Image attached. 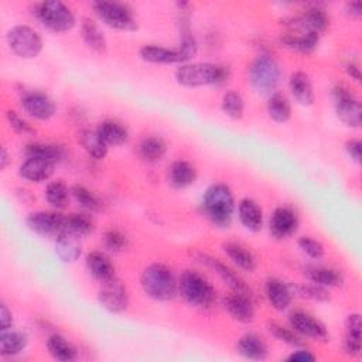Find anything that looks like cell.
Here are the masks:
<instances>
[{
	"label": "cell",
	"instance_id": "31",
	"mask_svg": "<svg viewBox=\"0 0 362 362\" xmlns=\"http://www.w3.org/2000/svg\"><path fill=\"white\" fill-rule=\"evenodd\" d=\"M81 37L83 42L96 52L106 51V38L99 28V25L90 18H82L81 23Z\"/></svg>",
	"mask_w": 362,
	"mask_h": 362
},
{
	"label": "cell",
	"instance_id": "40",
	"mask_svg": "<svg viewBox=\"0 0 362 362\" xmlns=\"http://www.w3.org/2000/svg\"><path fill=\"white\" fill-rule=\"evenodd\" d=\"M71 191L62 181H52L45 188V199L54 208H64L69 199Z\"/></svg>",
	"mask_w": 362,
	"mask_h": 362
},
{
	"label": "cell",
	"instance_id": "22",
	"mask_svg": "<svg viewBox=\"0 0 362 362\" xmlns=\"http://www.w3.org/2000/svg\"><path fill=\"white\" fill-rule=\"evenodd\" d=\"M236 349L243 358L252 361H263L267 356V345L264 339L252 332L245 334L238 339Z\"/></svg>",
	"mask_w": 362,
	"mask_h": 362
},
{
	"label": "cell",
	"instance_id": "50",
	"mask_svg": "<svg viewBox=\"0 0 362 362\" xmlns=\"http://www.w3.org/2000/svg\"><path fill=\"white\" fill-rule=\"evenodd\" d=\"M287 359L294 361V362H308V361H314L315 356L307 349H298V351L293 352Z\"/></svg>",
	"mask_w": 362,
	"mask_h": 362
},
{
	"label": "cell",
	"instance_id": "25",
	"mask_svg": "<svg viewBox=\"0 0 362 362\" xmlns=\"http://www.w3.org/2000/svg\"><path fill=\"white\" fill-rule=\"evenodd\" d=\"M304 276L314 284L321 287H339L344 283V277L341 272L332 267L324 266H307L304 267Z\"/></svg>",
	"mask_w": 362,
	"mask_h": 362
},
{
	"label": "cell",
	"instance_id": "4",
	"mask_svg": "<svg viewBox=\"0 0 362 362\" xmlns=\"http://www.w3.org/2000/svg\"><path fill=\"white\" fill-rule=\"evenodd\" d=\"M178 293L192 307L209 308L216 298L212 284L195 270H184L178 279Z\"/></svg>",
	"mask_w": 362,
	"mask_h": 362
},
{
	"label": "cell",
	"instance_id": "14",
	"mask_svg": "<svg viewBox=\"0 0 362 362\" xmlns=\"http://www.w3.org/2000/svg\"><path fill=\"white\" fill-rule=\"evenodd\" d=\"M64 222L65 216L58 212H48V211H38L33 212L27 216L25 223L27 226L42 236H58L64 232Z\"/></svg>",
	"mask_w": 362,
	"mask_h": 362
},
{
	"label": "cell",
	"instance_id": "53",
	"mask_svg": "<svg viewBox=\"0 0 362 362\" xmlns=\"http://www.w3.org/2000/svg\"><path fill=\"white\" fill-rule=\"evenodd\" d=\"M8 161H10L8 153H7L6 147H1V150H0V168L4 170L7 167V164H8Z\"/></svg>",
	"mask_w": 362,
	"mask_h": 362
},
{
	"label": "cell",
	"instance_id": "42",
	"mask_svg": "<svg viewBox=\"0 0 362 362\" xmlns=\"http://www.w3.org/2000/svg\"><path fill=\"white\" fill-rule=\"evenodd\" d=\"M71 195L72 198L85 209L88 211H98L100 208V201L98 199V197L90 192L88 188H85L83 185H74L71 187Z\"/></svg>",
	"mask_w": 362,
	"mask_h": 362
},
{
	"label": "cell",
	"instance_id": "52",
	"mask_svg": "<svg viewBox=\"0 0 362 362\" xmlns=\"http://www.w3.org/2000/svg\"><path fill=\"white\" fill-rule=\"evenodd\" d=\"M346 72H348V75H349L352 79H355L356 82L361 81V69H359V65H358V64H355V62L346 64Z\"/></svg>",
	"mask_w": 362,
	"mask_h": 362
},
{
	"label": "cell",
	"instance_id": "28",
	"mask_svg": "<svg viewBox=\"0 0 362 362\" xmlns=\"http://www.w3.org/2000/svg\"><path fill=\"white\" fill-rule=\"evenodd\" d=\"M318 40L320 35L317 34H311V33H287L284 34L280 41L284 47L293 49V51H298L303 54H310L313 52L317 45H318Z\"/></svg>",
	"mask_w": 362,
	"mask_h": 362
},
{
	"label": "cell",
	"instance_id": "48",
	"mask_svg": "<svg viewBox=\"0 0 362 362\" xmlns=\"http://www.w3.org/2000/svg\"><path fill=\"white\" fill-rule=\"evenodd\" d=\"M345 150L348 153V156L355 161V163H361V157H362V143L358 139H351L345 143Z\"/></svg>",
	"mask_w": 362,
	"mask_h": 362
},
{
	"label": "cell",
	"instance_id": "34",
	"mask_svg": "<svg viewBox=\"0 0 362 362\" xmlns=\"http://www.w3.org/2000/svg\"><path fill=\"white\" fill-rule=\"evenodd\" d=\"M137 151L144 161L157 163L164 157L167 144L160 136H147L140 141Z\"/></svg>",
	"mask_w": 362,
	"mask_h": 362
},
{
	"label": "cell",
	"instance_id": "2",
	"mask_svg": "<svg viewBox=\"0 0 362 362\" xmlns=\"http://www.w3.org/2000/svg\"><path fill=\"white\" fill-rule=\"evenodd\" d=\"M228 68L211 62L181 64L175 71V81L185 88L218 85L226 81Z\"/></svg>",
	"mask_w": 362,
	"mask_h": 362
},
{
	"label": "cell",
	"instance_id": "6",
	"mask_svg": "<svg viewBox=\"0 0 362 362\" xmlns=\"http://www.w3.org/2000/svg\"><path fill=\"white\" fill-rule=\"evenodd\" d=\"M249 82L252 86L262 93H269L279 85L281 71L277 61L269 54L257 55L247 69Z\"/></svg>",
	"mask_w": 362,
	"mask_h": 362
},
{
	"label": "cell",
	"instance_id": "10",
	"mask_svg": "<svg viewBox=\"0 0 362 362\" xmlns=\"http://www.w3.org/2000/svg\"><path fill=\"white\" fill-rule=\"evenodd\" d=\"M98 300L105 310L113 314H119L123 313L129 305V293L123 283L115 277L102 283V287L98 293Z\"/></svg>",
	"mask_w": 362,
	"mask_h": 362
},
{
	"label": "cell",
	"instance_id": "21",
	"mask_svg": "<svg viewBox=\"0 0 362 362\" xmlns=\"http://www.w3.org/2000/svg\"><path fill=\"white\" fill-rule=\"evenodd\" d=\"M86 269L90 273L93 279H96L100 283L109 281L115 279V267L109 257L102 252H90L86 256Z\"/></svg>",
	"mask_w": 362,
	"mask_h": 362
},
{
	"label": "cell",
	"instance_id": "7",
	"mask_svg": "<svg viewBox=\"0 0 362 362\" xmlns=\"http://www.w3.org/2000/svg\"><path fill=\"white\" fill-rule=\"evenodd\" d=\"M92 8L98 18L116 30H134L137 27L133 10L120 1H93Z\"/></svg>",
	"mask_w": 362,
	"mask_h": 362
},
{
	"label": "cell",
	"instance_id": "45",
	"mask_svg": "<svg viewBox=\"0 0 362 362\" xmlns=\"http://www.w3.org/2000/svg\"><path fill=\"white\" fill-rule=\"evenodd\" d=\"M298 247L305 253L308 255L310 257L313 259H321L324 256V246L321 242L310 238V236H301L298 240Z\"/></svg>",
	"mask_w": 362,
	"mask_h": 362
},
{
	"label": "cell",
	"instance_id": "37",
	"mask_svg": "<svg viewBox=\"0 0 362 362\" xmlns=\"http://www.w3.org/2000/svg\"><path fill=\"white\" fill-rule=\"evenodd\" d=\"M24 153L27 157L42 158L54 164L59 163L65 156V151L62 147L57 144H48V143H30L25 146Z\"/></svg>",
	"mask_w": 362,
	"mask_h": 362
},
{
	"label": "cell",
	"instance_id": "8",
	"mask_svg": "<svg viewBox=\"0 0 362 362\" xmlns=\"http://www.w3.org/2000/svg\"><path fill=\"white\" fill-rule=\"evenodd\" d=\"M8 48L17 57L31 59L42 51V40L35 30L28 25H14L6 35Z\"/></svg>",
	"mask_w": 362,
	"mask_h": 362
},
{
	"label": "cell",
	"instance_id": "27",
	"mask_svg": "<svg viewBox=\"0 0 362 362\" xmlns=\"http://www.w3.org/2000/svg\"><path fill=\"white\" fill-rule=\"evenodd\" d=\"M55 253L64 263H74L81 257L82 246L79 238L62 232L55 239Z\"/></svg>",
	"mask_w": 362,
	"mask_h": 362
},
{
	"label": "cell",
	"instance_id": "32",
	"mask_svg": "<svg viewBox=\"0 0 362 362\" xmlns=\"http://www.w3.org/2000/svg\"><path fill=\"white\" fill-rule=\"evenodd\" d=\"M27 335L20 331L6 329L0 334V355L1 356H16L23 352L27 346Z\"/></svg>",
	"mask_w": 362,
	"mask_h": 362
},
{
	"label": "cell",
	"instance_id": "16",
	"mask_svg": "<svg viewBox=\"0 0 362 362\" xmlns=\"http://www.w3.org/2000/svg\"><path fill=\"white\" fill-rule=\"evenodd\" d=\"M269 229L277 239H286L294 235L298 229V216L294 209L288 206H279L272 214Z\"/></svg>",
	"mask_w": 362,
	"mask_h": 362
},
{
	"label": "cell",
	"instance_id": "33",
	"mask_svg": "<svg viewBox=\"0 0 362 362\" xmlns=\"http://www.w3.org/2000/svg\"><path fill=\"white\" fill-rule=\"evenodd\" d=\"M78 140L81 146L85 148V151L95 160H102L107 154V146L100 139L96 130L83 129L78 133Z\"/></svg>",
	"mask_w": 362,
	"mask_h": 362
},
{
	"label": "cell",
	"instance_id": "15",
	"mask_svg": "<svg viewBox=\"0 0 362 362\" xmlns=\"http://www.w3.org/2000/svg\"><path fill=\"white\" fill-rule=\"evenodd\" d=\"M21 106L25 113L38 120H48L55 115L57 110L54 100L48 95L38 90L25 92L21 98Z\"/></svg>",
	"mask_w": 362,
	"mask_h": 362
},
{
	"label": "cell",
	"instance_id": "19",
	"mask_svg": "<svg viewBox=\"0 0 362 362\" xmlns=\"http://www.w3.org/2000/svg\"><path fill=\"white\" fill-rule=\"evenodd\" d=\"M55 164L37 157H27L18 167V175L31 182H41L48 180L54 173Z\"/></svg>",
	"mask_w": 362,
	"mask_h": 362
},
{
	"label": "cell",
	"instance_id": "5",
	"mask_svg": "<svg viewBox=\"0 0 362 362\" xmlns=\"http://www.w3.org/2000/svg\"><path fill=\"white\" fill-rule=\"evenodd\" d=\"M35 18L54 33L69 31L75 25V16L71 8L59 0H47L34 6Z\"/></svg>",
	"mask_w": 362,
	"mask_h": 362
},
{
	"label": "cell",
	"instance_id": "49",
	"mask_svg": "<svg viewBox=\"0 0 362 362\" xmlns=\"http://www.w3.org/2000/svg\"><path fill=\"white\" fill-rule=\"evenodd\" d=\"M13 324V315L10 313V310L7 308V305L4 303L0 304V329L1 331H6V329H10Z\"/></svg>",
	"mask_w": 362,
	"mask_h": 362
},
{
	"label": "cell",
	"instance_id": "44",
	"mask_svg": "<svg viewBox=\"0 0 362 362\" xmlns=\"http://www.w3.org/2000/svg\"><path fill=\"white\" fill-rule=\"evenodd\" d=\"M103 245L112 252H122L129 246V240L120 230L109 229L103 235Z\"/></svg>",
	"mask_w": 362,
	"mask_h": 362
},
{
	"label": "cell",
	"instance_id": "43",
	"mask_svg": "<svg viewBox=\"0 0 362 362\" xmlns=\"http://www.w3.org/2000/svg\"><path fill=\"white\" fill-rule=\"evenodd\" d=\"M267 329L269 332L279 341L290 345V346H296V348H300L304 345V342L301 341V338L298 337L297 332H294L293 329L290 328H286L277 322H269L267 324Z\"/></svg>",
	"mask_w": 362,
	"mask_h": 362
},
{
	"label": "cell",
	"instance_id": "23",
	"mask_svg": "<svg viewBox=\"0 0 362 362\" xmlns=\"http://www.w3.org/2000/svg\"><path fill=\"white\" fill-rule=\"evenodd\" d=\"M238 216L245 229L259 232L263 226V212L260 206L250 198H245L238 205Z\"/></svg>",
	"mask_w": 362,
	"mask_h": 362
},
{
	"label": "cell",
	"instance_id": "24",
	"mask_svg": "<svg viewBox=\"0 0 362 362\" xmlns=\"http://www.w3.org/2000/svg\"><path fill=\"white\" fill-rule=\"evenodd\" d=\"M362 322L361 315L358 313H352L346 315L345 320V341H344V349L351 356H359L361 355V331Z\"/></svg>",
	"mask_w": 362,
	"mask_h": 362
},
{
	"label": "cell",
	"instance_id": "13",
	"mask_svg": "<svg viewBox=\"0 0 362 362\" xmlns=\"http://www.w3.org/2000/svg\"><path fill=\"white\" fill-rule=\"evenodd\" d=\"M195 259L205 264L206 267H209L212 272H215L221 280L232 290V291H236V293H246V294H250V290L249 287L246 286V283L242 280V277L235 273L229 266H226L225 263H222L219 259L214 257V256H209L206 253H202V252H197L194 253Z\"/></svg>",
	"mask_w": 362,
	"mask_h": 362
},
{
	"label": "cell",
	"instance_id": "41",
	"mask_svg": "<svg viewBox=\"0 0 362 362\" xmlns=\"http://www.w3.org/2000/svg\"><path fill=\"white\" fill-rule=\"evenodd\" d=\"M222 110L226 116L232 119H240L245 112V100L240 93L235 90H229L222 98Z\"/></svg>",
	"mask_w": 362,
	"mask_h": 362
},
{
	"label": "cell",
	"instance_id": "26",
	"mask_svg": "<svg viewBox=\"0 0 362 362\" xmlns=\"http://www.w3.org/2000/svg\"><path fill=\"white\" fill-rule=\"evenodd\" d=\"M288 86H290L291 95L300 105H304V106L313 105L314 90H313V85H311V81L307 74H304L301 71L293 72L290 76V81H288Z\"/></svg>",
	"mask_w": 362,
	"mask_h": 362
},
{
	"label": "cell",
	"instance_id": "20",
	"mask_svg": "<svg viewBox=\"0 0 362 362\" xmlns=\"http://www.w3.org/2000/svg\"><path fill=\"white\" fill-rule=\"evenodd\" d=\"M264 293L272 307L277 311L286 310L290 305L293 298L291 288L286 283H283L280 279H276V277H270L266 280Z\"/></svg>",
	"mask_w": 362,
	"mask_h": 362
},
{
	"label": "cell",
	"instance_id": "35",
	"mask_svg": "<svg viewBox=\"0 0 362 362\" xmlns=\"http://www.w3.org/2000/svg\"><path fill=\"white\" fill-rule=\"evenodd\" d=\"M223 252L226 253V256L240 269L246 270V272H253L256 269V259L255 256L242 245L239 243H233V242H228L222 245Z\"/></svg>",
	"mask_w": 362,
	"mask_h": 362
},
{
	"label": "cell",
	"instance_id": "18",
	"mask_svg": "<svg viewBox=\"0 0 362 362\" xmlns=\"http://www.w3.org/2000/svg\"><path fill=\"white\" fill-rule=\"evenodd\" d=\"M139 55L143 61L151 64H182L187 61L178 48L170 49L156 44L143 45L139 49Z\"/></svg>",
	"mask_w": 362,
	"mask_h": 362
},
{
	"label": "cell",
	"instance_id": "9",
	"mask_svg": "<svg viewBox=\"0 0 362 362\" xmlns=\"http://www.w3.org/2000/svg\"><path fill=\"white\" fill-rule=\"evenodd\" d=\"M332 100L338 119L349 127H359L362 119V106L359 99L342 85L332 88Z\"/></svg>",
	"mask_w": 362,
	"mask_h": 362
},
{
	"label": "cell",
	"instance_id": "46",
	"mask_svg": "<svg viewBox=\"0 0 362 362\" xmlns=\"http://www.w3.org/2000/svg\"><path fill=\"white\" fill-rule=\"evenodd\" d=\"M296 290L301 297H305V298H311V300H315V301H328L329 300V294L325 290V287H321V286L314 284V283L300 286Z\"/></svg>",
	"mask_w": 362,
	"mask_h": 362
},
{
	"label": "cell",
	"instance_id": "30",
	"mask_svg": "<svg viewBox=\"0 0 362 362\" xmlns=\"http://www.w3.org/2000/svg\"><path fill=\"white\" fill-rule=\"evenodd\" d=\"M96 132L100 136V139L106 143V146H120L124 144L129 139L127 129L116 120L102 122L98 126Z\"/></svg>",
	"mask_w": 362,
	"mask_h": 362
},
{
	"label": "cell",
	"instance_id": "47",
	"mask_svg": "<svg viewBox=\"0 0 362 362\" xmlns=\"http://www.w3.org/2000/svg\"><path fill=\"white\" fill-rule=\"evenodd\" d=\"M6 119L10 124V127L20 134H34L35 133V129L13 110L6 112Z\"/></svg>",
	"mask_w": 362,
	"mask_h": 362
},
{
	"label": "cell",
	"instance_id": "39",
	"mask_svg": "<svg viewBox=\"0 0 362 362\" xmlns=\"http://www.w3.org/2000/svg\"><path fill=\"white\" fill-rule=\"evenodd\" d=\"M93 230L92 219L85 214H71L65 216L64 232L71 233L74 236H86Z\"/></svg>",
	"mask_w": 362,
	"mask_h": 362
},
{
	"label": "cell",
	"instance_id": "51",
	"mask_svg": "<svg viewBox=\"0 0 362 362\" xmlns=\"http://www.w3.org/2000/svg\"><path fill=\"white\" fill-rule=\"evenodd\" d=\"M345 8H346V13H348L351 17H361V16H362V3H361V1H351V3H346Z\"/></svg>",
	"mask_w": 362,
	"mask_h": 362
},
{
	"label": "cell",
	"instance_id": "11",
	"mask_svg": "<svg viewBox=\"0 0 362 362\" xmlns=\"http://www.w3.org/2000/svg\"><path fill=\"white\" fill-rule=\"evenodd\" d=\"M329 25L328 14L320 7H311L290 20L291 33H311L321 35Z\"/></svg>",
	"mask_w": 362,
	"mask_h": 362
},
{
	"label": "cell",
	"instance_id": "3",
	"mask_svg": "<svg viewBox=\"0 0 362 362\" xmlns=\"http://www.w3.org/2000/svg\"><path fill=\"white\" fill-rule=\"evenodd\" d=\"M202 208L206 218L214 225L228 228L235 209V201L229 187L225 184H214L206 188L202 198Z\"/></svg>",
	"mask_w": 362,
	"mask_h": 362
},
{
	"label": "cell",
	"instance_id": "29",
	"mask_svg": "<svg viewBox=\"0 0 362 362\" xmlns=\"http://www.w3.org/2000/svg\"><path fill=\"white\" fill-rule=\"evenodd\" d=\"M168 178H170V182L173 187L185 188L195 182L197 170L191 163H188L185 160H177L170 167Z\"/></svg>",
	"mask_w": 362,
	"mask_h": 362
},
{
	"label": "cell",
	"instance_id": "12",
	"mask_svg": "<svg viewBox=\"0 0 362 362\" xmlns=\"http://www.w3.org/2000/svg\"><path fill=\"white\" fill-rule=\"evenodd\" d=\"M288 322H290V328L301 337H307L321 342H327L329 338V334L325 325L308 313L293 311L288 315Z\"/></svg>",
	"mask_w": 362,
	"mask_h": 362
},
{
	"label": "cell",
	"instance_id": "36",
	"mask_svg": "<svg viewBox=\"0 0 362 362\" xmlns=\"http://www.w3.org/2000/svg\"><path fill=\"white\" fill-rule=\"evenodd\" d=\"M47 349L54 359L61 362H69L76 358L75 346L59 334H54L48 338Z\"/></svg>",
	"mask_w": 362,
	"mask_h": 362
},
{
	"label": "cell",
	"instance_id": "38",
	"mask_svg": "<svg viewBox=\"0 0 362 362\" xmlns=\"http://www.w3.org/2000/svg\"><path fill=\"white\" fill-rule=\"evenodd\" d=\"M269 116L279 123H284L291 117V106L287 98L281 93H273L267 100Z\"/></svg>",
	"mask_w": 362,
	"mask_h": 362
},
{
	"label": "cell",
	"instance_id": "1",
	"mask_svg": "<svg viewBox=\"0 0 362 362\" xmlns=\"http://www.w3.org/2000/svg\"><path fill=\"white\" fill-rule=\"evenodd\" d=\"M140 284L146 296L156 301H170L178 291V280L173 270L163 263L148 264L141 273Z\"/></svg>",
	"mask_w": 362,
	"mask_h": 362
},
{
	"label": "cell",
	"instance_id": "17",
	"mask_svg": "<svg viewBox=\"0 0 362 362\" xmlns=\"http://www.w3.org/2000/svg\"><path fill=\"white\" fill-rule=\"evenodd\" d=\"M222 304L228 314L239 322L247 324L252 322L255 318V307L250 300V294L233 291L223 298Z\"/></svg>",
	"mask_w": 362,
	"mask_h": 362
}]
</instances>
